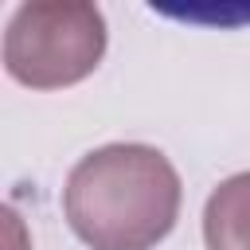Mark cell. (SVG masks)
<instances>
[{"instance_id": "1", "label": "cell", "mask_w": 250, "mask_h": 250, "mask_svg": "<svg viewBox=\"0 0 250 250\" xmlns=\"http://www.w3.org/2000/svg\"><path fill=\"white\" fill-rule=\"evenodd\" d=\"M180 172L137 141L86 152L62 188V215L90 250H152L180 219Z\"/></svg>"}, {"instance_id": "2", "label": "cell", "mask_w": 250, "mask_h": 250, "mask_svg": "<svg viewBox=\"0 0 250 250\" xmlns=\"http://www.w3.org/2000/svg\"><path fill=\"white\" fill-rule=\"evenodd\" d=\"M105 39V16L98 4L31 0L8 20L4 70L27 90H62L98 70Z\"/></svg>"}, {"instance_id": "3", "label": "cell", "mask_w": 250, "mask_h": 250, "mask_svg": "<svg viewBox=\"0 0 250 250\" xmlns=\"http://www.w3.org/2000/svg\"><path fill=\"white\" fill-rule=\"evenodd\" d=\"M207 250H250V172L227 176L203 203Z\"/></svg>"}]
</instances>
